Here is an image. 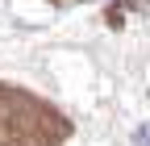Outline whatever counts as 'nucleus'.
<instances>
[{"instance_id":"nucleus-1","label":"nucleus","mask_w":150,"mask_h":146,"mask_svg":"<svg viewBox=\"0 0 150 146\" xmlns=\"http://www.w3.org/2000/svg\"><path fill=\"white\" fill-rule=\"evenodd\" d=\"M138 142H142V146H150V130H142V134H138Z\"/></svg>"}]
</instances>
